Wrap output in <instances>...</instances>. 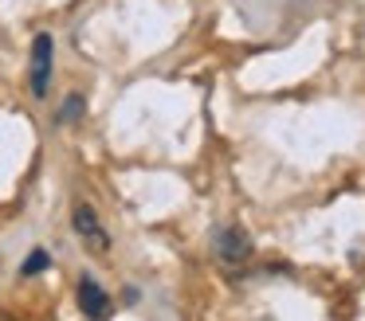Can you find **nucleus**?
I'll use <instances>...</instances> for the list:
<instances>
[{"instance_id":"nucleus-1","label":"nucleus","mask_w":365,"mask_h":321,"mask_svg":"<svg viewBox=\"0 0 365 321\" xmlns=\"http://www.w3.org/2000/svg\"><path fill=\"white\" fill-rule=\"evenodd\" d=\"M51 55H56V43H51V36L43 31V36H36L32 43V94L36 98H43L48 94V83H51Z\"/></svg>"},{"instance_id":"nucleus-2","label":"nucleus","mask_w":365,"mask_h":321,"mask_svg":"<svg viewBox=\"0 0 365 321\" xmlns=\"http://www.w3.org/2000/svg\"><path fill=\"white\" fill-rule=\"evenodd\" d=\"M71 223H75V231H79V239H83V247H87V251L103 255V251L110 247V239H106V231H103V223H98V216H95L91 204H79V208H75Z\"/></svg>"},{"instance_id":"nucleus-3","label":"nucleus","mask_w":365,"mask_h":321,"mask_svg":"<svg viewBox=\"0 0 365 321\" xmlns=\"http://www.w3.org/2000/svg\"><path fill=\"white\" fill-rule=\"evenodd\" d=\"M216 255L228 266L247 263V258H252V235H247L244 227H224V231L216 235Z\"/></svg>"},{"instance_id":"nucleus-4","label":"nucleus","mask_w":365,"mask_h":321,"mask_svg":"<svg viewBox=\"0 0 365 321\" xmlns=\"http://www.w3.org/2000/svg\"><path fill=\"white\" fill-rule=\"evenodd\" d=\"M79 310L87 317H106L110 313V298H106V290L95 278H79Z\"/></svg>"},{"instance_id":"nucleus-5","label":"nucleus","mask_w":365,"mask_h":321,"mask_svg":"<svg viewBox=\"0 0 365 321\" xmlns=\"http://www.w3.org/2000/svg\"><path fill=\"white\" fill-rule=\"evenodd\" d=\"M79 114H83V98H79V94H71V98L63 102V114H59V122H79Z\"/></svg>"},{"instance_id":"nucleus-6","label":"nucleus","mask_w":365,"mask_h":321,"mask_svg":"<svg viewBox=\"0 0 365 321\" xmlns=\"http://www.w3.org/2000/svg\"><path fill=\"white\" fill-rule=\"evenodd\" d=\"M48 251H32V255H28V263H24V274H40V270H48Z\"/></svg>"}]
</instances>
